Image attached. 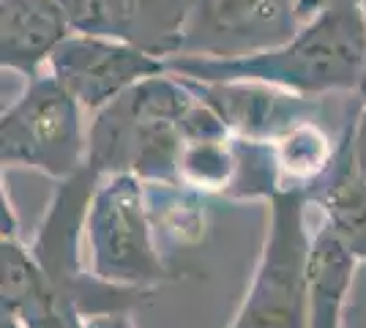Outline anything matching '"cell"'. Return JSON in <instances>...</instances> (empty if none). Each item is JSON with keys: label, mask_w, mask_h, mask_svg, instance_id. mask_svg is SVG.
<instances>
[{"label": "cell", "mask_w": 366, "mask_h": 328, "mask_svg": "<svg viewBox=\"0 0 366 328\" xmlns=\"http://www.w3.org/2000/svg\"><path fill=\"white\" fill-rule=\"evenodd\" d=\"M167 71L186 79H252L304 96L358 94L366 71L364 6H334L309 16L290 41L246 58L211 61L172 55Z\"/></svg>", "instance_id": "1"}, {"label": "cell", "mask_w": 366, "mask_h": 328, "mask_svg": "<svg viewBox=\"0 0 366 328\" xmlns=\"http://www.w3.org/2000/svg\"><path fill=\"white\" fill-rule=\"evenodd\" d=\"M197 94L186 79L162 71L137 82L88 124L85 167L99 178L132 172L142 181H178V161L189 140V115Z\"/></svg>", "instance_id": "2"}, {"label": "cell", "mask_w": 366, "mask_h": 328, "mask_svg": "<svg viewBox=\"0 0 366 328\" xmlns=\"http://www.w3.org/2000/svg\"><path fill=\"white\" fill-rule=\"evenodd\" d=\"M88 271L118 287L153 290L169 279L145 203V181L132 172L104 175L85 219Z\"/></svg>", "instance_id": "3"}, {"label": "cell", "mask_w": 366, "mask_h": 328, "mask_svg": "<svg viewBox=\"0 0 366 328\" xmlns=\"http://www.w3.org/2000/svg\"><path fill=\"white\" fill-rule=\"evenodd\" d=\"M265 244L252 284L229 328H309L306 263L312 233L306 230V192L282 189L271 200Z\"/></svg>", "instance_id": "4"}, {"label": "cell", "mask_w": 366, "mask_h": 328, "mask_svg": "<svg viewBox=\"0 0 366 328\" xmlns=\"http://www.w3.org/2000/svg\"><path fill=\"white\" fill-rule=\"evenodd\" d=\"M0 161L66 181L88 161L85 107L49 71L28 77V88L0 115Z\"/></svg>", "instance_id": "5"}, {"label": "cell", "mask_w": 366, "mask_h": 328, "mask_svg": "<svg viewBox=\"0 0 366 328\" xmlns=\"http://www.w3.org/2000/svg\"><path fill=\"white\" fill-rule=\"evenodd\" d=\"M301 0H192L175 55L229 61L290 41L304 25Z\"/></svg>", "instance_id": "6"}, {"label": "cell", "mask_w": 366, "mask_h": 328, "mask_svg": "<svg viewBox=\"0 0 366 328\" xmlns=\"http://www.w3.org/2000/svg\"><path fill=\"white\" fill-rule=\"evenodd\" d=\"M46 71L93 115L137 82L167 71V66L162 58L121 39L71 33L52 52Z\"/></svg>", "instance_id": "7"}, {"label": "cell", "mask_w": 366, "mask_h": 328, "mask_svg": "<svg viewBox=\"0 0 366 328\" xmlns=\"http://www.w3.org/2000/svg\"><path fill=\"white\" fill-rule=\"evenodd\" d=\"M186 82L222 118V124L227 126L232 137L254 142H276L292 126L315 118H328L331 115L328 99H334V96L292 94L285 88L252 79H224V82L186 79Z\"/></svg>", "instance_id": "8"}, {"label": "cell", "mask_w": 366, "mask_h": 328, "mask_svg": "<svg viewBox=\"0 0 366 328\" xmlns=\"http://www.w3.org/2000/svg\"><path fill=\"white\" fill-rule=\"evenodd\" d=\"M3 314L22 328H85L88 317L69 290L46 274L22 238L0 241Z\"/></svg>", "instance_id": "9"}, {"label": "cell", "mask_w": 366, "mask_h": 328, "mask_svg": "<svg viewBox=\"0 0 366 328\" xmlns=\"http://www.w3.org/2000/svg\"><path fill=\"white\" fill-rule=\"evenodd\" d=\"M71 36L55 0H0V66L22 77L46 69L52 52Z\"/></svg>", "instance_id": "10"}, {"label": "cell", "mask_w": 366, "mask_h": 328, "mask_svg": "<svg viewBox=\"0 0 366 328\" xmlns=\"http://www.w3.org/2000/svg\"><path fill=\"white\" fill-rule=\"evenodd\" d=\"M304 192L306 200L320 208L322 224L358 263H366V178L352 164L350 129L339 142L334 164Z\"/></svg>", "instance_id": "11"}, {"label": "cell", "mask_w": 366, "mask_h": 328, "mask_svg": "<svg viewBox=\"0 0 366 328\" xmlns=\"http://www.w3.org/2000/svg\"><path fill=\"white\" fill-rule=\"evenodd\" d=\"M358 260L342 247L325 224L312 233L306 290H309V328H342V312L350 296Z\"/></svg>", "instance_id": "12"}, {"label": "cell", "mask_w": 366, "mask_h": 328, "mask_svg": "<svg viewBox=\"0 0 366 328\" xmlns=\"http://www.w3.org/2000/svg\"><path fill=\"white\" fill-rule=\"evenodd\" d=\"M148 217L162 254L197 249L208 233V194L181 181H145Z\"/></svg>", "instance_id": "13"}, {"label": "cell", "mask_w": 366, "mask_h": 328, "mask_svg": "<svg viewBox=\"0 0 366 328\" xmlns=\"http://www.w3.org/2000/svg\"><path fill=\"white\" fill-rule=\"evenodd\" d=\"M345 131L334 134L325 118H315V121L292 126L290 131H285L279 140L271 142L279 175H282V189L312 187L322 172L334 164Z\"/></svg>", "instance_id": "14"}, {"label": "cell", "mask_w": 366, "mask_h": 328, "mask_svg": "<svg viewBox=\"0 0 366 328\" xmlns=\"http://www.w3.org/2000/svg\"><path fill=\"white\" fill-rule=\"evenodd\" d=\"M241 170V145L232 134L219 137H199L186 140L181 161H178V181L197 189L202 194H222L232 197V189Z\"/></svg>", "instance_id": "15"}, {"label": "cell", "mask_w": 366, "mask_h": 328, "mask_svg": "<svg viewBox=\"0 0 366 328\" xmlns=\"http://www.w3.org/2000/svg\"><path fill=\"white\" fill-rule=\"evenodd\" d=\"M121 3L129 16L132 44L162 61L172 58L181 49V36L189 19L192 0H121Z\"/></svg>", "instance_id": "16"}, {"label": "cell", "mask_w": 366, "mask_h": 328, "mask_svg": "<svg viewBox=\"0 0 366 328\" xmlns=\"http://www.w3.org/2000/svg\"><path fill=\"white\" fill-rule=\"evenodd\" d=\"M71 33L121 39L132 44V28L121 0H55Z\"/></svg>", "instance_id": "17"}, {"label": "cell", "mask_w": 366, "mask_h": 328, "mask_svg": "<svg viewBox=\"0 0 366 328\" xmlns=\"http://www.w3.org/2000/svg\"><path fill=\"white\" fill-rule=\"evenodd\" d=\"M350 154L352 164L366 178V101L361 104V109H358V115H355V121L350 126Z\"/></svg>", "instance_id": "18"}, {"label": "cell", "mask_w": 366, "mask_h": 328, "mask_svg": "<svg viewBox=\"0 0 366 328\" xmlns=\"http://www.w3.org/2000/svg\"><path fill=\"white\" fill-rule=\"evenodd\" d=\"M366 0H301L298 11H301V19H309V16L320 14L325 9H334V6H364Z\"/></svg>", "instance_id": "19"}, {"label": "cell", "mask_w": 366, "mask_h": 328, "mask_svg": "<svg viewBox=\"0 0 366 328\" xmlns=\"http://www.w3.org/2000/svg\"><path fill=\"white\" fill-rule=\"evenodd\" d=\"M85 328H134V326H132L129 312H107V314L88 317Z\"/></svg>", "instance_id": "20"}, {"label": "cell", "mask_w": 366, "mask_h": 328, "mask_svg": "<svg viewBox=\"0 0 366 328\" xmlns=\"http://www.w3.org/2000/svg\"><path fill=\"white\" fill-rule=\"evenodd\" d=\"M3 238H19V224L14 217V205L3 194Z\"/></svg>", "instance_id": "21"}, {"label": "cell", "mask_w": 366, "mask_h": 328, "mask_svg": "<svg viewBox=\"0 0 366 328\" xmlns=\"http://www.w3.org/2000/svg\"><path fill=\"white\" fill-rule=\"evenodd\" d=\"M0 328H22V326L16 323L14 317H9V314H3V323H0Z\"/></svg>", "instance_id": "22"}, {"label": "cell", "mask_w": 366, "mask_h": 328, "mask_svg": "<svg viewBox=\"0 0 366 328\" xmlns=\"http://www.w3.org/2000/svg\"><path fill=\"white\" fill-rule=\"evenodd\" d=\"M364 14H366V3H364ZM358 96L366 101V71H364V82H361V91H358Z\"/></svg>", "instance_id": "23"}]
</instances>
